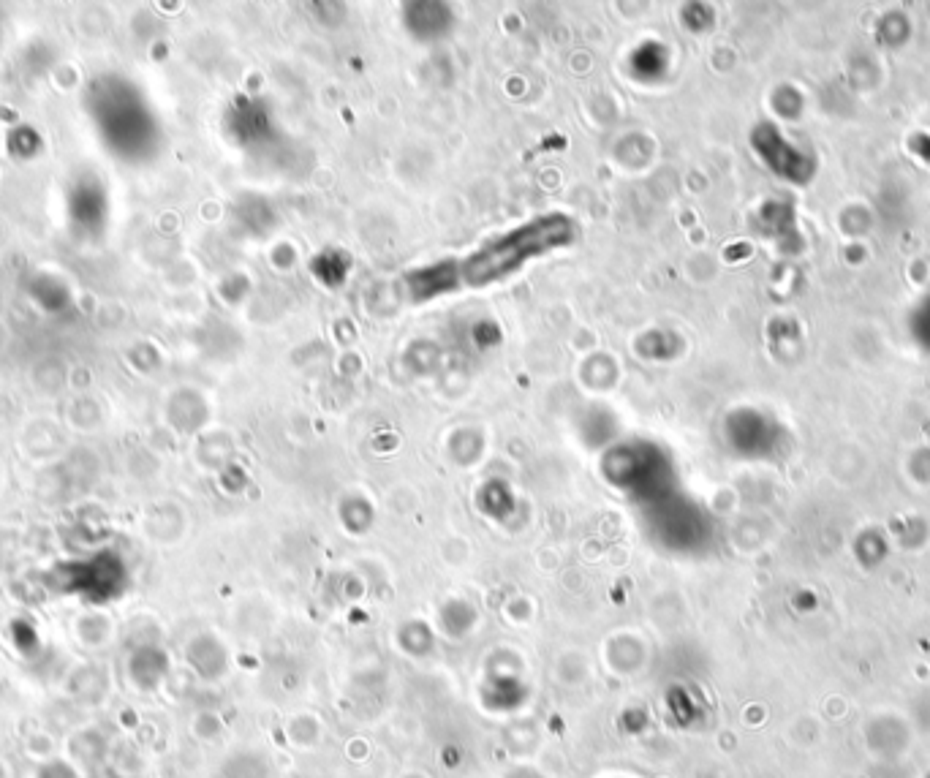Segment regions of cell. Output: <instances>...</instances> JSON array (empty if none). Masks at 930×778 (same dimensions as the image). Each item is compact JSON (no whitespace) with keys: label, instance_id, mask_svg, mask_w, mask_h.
<instances>
[{"label":"cell","instance_id":"6da1fadb","mask_svg":"<svg viewBox=\"0 0 930 778\" xmlns=\"http://www.w3.org/2000/svg\"><path fill=\"white\" fill-rule=\"evenodd\" d=\"M577 234V224L569 215L550 213L539 215L512 232L493 237L490 243L476 248L460 267V281L468 286H487L514 275L525 262L536 256L566 248Z\"/></svg>","mask_w":930,"mask_h":778},{"label":"cell","instance_id":"7a4b0ae2","mask_svg":"<svg viewBox=\"0 0 930 778\" xmlns=\"http://www.w3.org/2000/svg\"><path fill=\"white\" fill-rule=\"evenodd\" d=\"M457 281H460V267L452 262L438 264V267H430V270H422V273H414L408 278L411 292L417 300H430L441 292H452Z\"/></svg>","mask_w":930,"mask_h":778},{"label":"cell","instance_id":"3957f363","mask_svg":"<svg viewBox=\"0 0 930 778\" xmlns=\"http://www.w3.org/2000/svg\"><path fill=\"white\" fill-rule=\"evenodd\" d=\"M449 9L438 6V3H414L408 6V25L414 28V33L425 36V39H436L449 28Z\"/></svg>","mask_w":930,"mask_h":778},{"label":"cell","instance_id":"277c9868","mask_svg":"<svg viewBox=\"0 0 930 778\" xmlns=\"http://www.w3.org/2000/svg\"><path fill=\"white\" fill-rule=\"evenodd\" d=\"M631 66H634V74L642 79L656 77L661 69H664V52H661L656 44H645L634 52V58H631Z\"/></svg>","mask_w":930,"mask_h":778}]
</instances>
